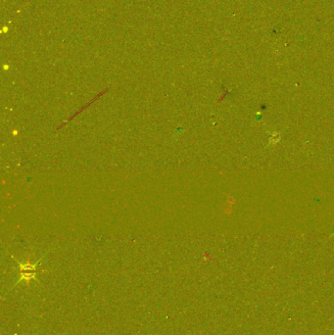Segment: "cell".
<instances>
[{"label": "cell", "mask_w": 334, "mask_h": 335, "mask_svg": "<svg viewBox=\"0 0 334 335\" xmlns=\"http://www.w3.org/2000/svg\"><path fill=\"white\" fill-rule=\"evenodd\" d=\"M16 261H17V260H16ZM17 262L20 266V270H21V278L19 279L18 283L23 280H26L27 282H29V280H30V279H35V274H36L35 273V267H36V266L38 265L40 261H38L35 265H31L30 263L22 264L19 261Z\"/></svg>", "instance_id": "obj_1"}]
</instances>
